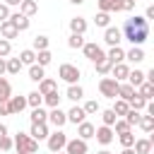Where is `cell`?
I'll use <instances>...</instances> for the list:
<instances>
[{"mask_svg":"<svg viewBox=\"0 0 154 154\" xmlns=\"http://www.w3.org/2000/svg\"><path fill=\"white\" fill-rule=\"evenodd\" d=\"M123 36L132 43V46H142L147 38H149V22L144 17H130L125 19V26H123Z\"/></svg>","mask_w":154,"mask_h":154,"instance_id":"obj_1","label":"cell"},{"mask_svg":"<svg viewBox=\"0 0 154 154\" xmlns=\"http://www.w3.org/2000/svg\"><path fill=\"white\" fill-rule=\"evenodd\" d=\"M12 144L17 147V152H24V154H34V152H38V142H36L31 135H24V132H17L14 140H12Z\"/></svg>","mask_w":154,"mask_h":154,"instance_id":"obj_2","label":"cell"},{"mask_svg":"<svg viewBox=\"0 0 154 154\" xmlns=\"http://www.w3.org/2000/svg\"><path fill=\"white\" fill-rule=\"evenodd\" d=\"M79 67L77 65H70V63H63L60 67H58V77L63 79V82H67V84H77V79H79Z\"/></svg>","mask_w":154,"mask_h":154,"instance_id":"obj_3","label":"cell"},{"mask_svg":"<svg viewBox=\"0 0 154 154\" xmlns=\"http://www.w3.org/2000/svg\"><path fill=\"white\" fill-rule=\"evenodd\" d=\"M118 87H120V82H116L113 77H103V79L99 82V91H101V96H106V99H116V96H118Z\"/></svg>","mask_w":154,"mask_h":154,"instance_id":"obj_4","label":"cell"},{"mask_svg":"<svg viewBox=\"0 0 154 154\" xmlns=\"http://www.w3.org/2000/svg\"><path fill=\"white\" fill-rule=\"evenodd\" d=\"M46 140H48V149H51V152H60V149H65L67 135H65V132H63V130L58 128V130H55L53 135H48Z\"/></svg>","mask_w":154,"mask_h":154,"instance_id":"obj_5","label":"cell"},{"mask_svg":"<svg viewBox=\"0 0 154 154\" xmlns=\"http://www.w3.org/2000/svg\"><path fill=\"white\" fill-rule=\"evenodd\" d=\"M87 152H89V147H87V140H82V137L65 142V154H87Z\"/></svg>","mask_w":154,"mask_h":154,"instance_id":"obj_6","label":"cell"},{"mask_svg":"<svg viewBox=\"0 0 154 154\" xmlns=\"http://www.w3.org/2000/svg\"><path fill=\"white\" fill-rule=\"evenodd\" d=\"M82 53H84V58H89L91 63H96V60L106 58V53L101 51V46H99V43H94V41H91V43H84V46H82Z\"/></svg>","mask_w":154,"mask_h":154,"instance_id":"obj_7","label":"cell"},{"mask_svg":"<svg viewBox=\"0 0 154 154\" xmlns=\"http://www.w3.org/2000/svg\"><path fill=\"white\" fill-rule=\"evenodd\" d=\"M94 137H96V142L99 144H111L113 142V137H116V132H113V128H108V125H101V128H96L94 130Z\"/></svg>","mask_w":154,"mask_h":154,"instance_id":"obj_8","label":"cell"},{"mask_svg":"<svg viewBox=\"0 0 154 154\" xmlns=\"http://www.w3.org/2000/svg\"><path fill=\"white\" fill-rule=\"evenodd\" d=\"M103 41H106L108 46H120V41H123V31H120L118 26H106V31H103Z\"/></svg>","mask_w":154,"mask_h":154,"instance_id":"obj_9","label":"cell"},{"mask_svg":"<svg viewBox=\"0 0 154 154\" xmlns=\"http://www.w3.org/2000/svg\"><path fill=\"white\" fill-rule=\"evenodd\" d=\"M46 123H51V125H55V128H63V125L67 123V116H65V111H60V106H55V108H51Z\"/></svg>","mask_w":154,"mask_h":154,"instance_id":"obj_10","label":"cell"},{"mask_svg":"<svg viewBox=\"0 0 154 154\" xmlns=\"http://www.w3.org/2000/svg\"><path fill=\"white\" fill-rule=\"evenodd\" d=\"M0 34H2V38H7V41H10V38H17V36H19V29H17V26H14V22L7 17L5 22H0Z\"/></svg>","mask_w":154,"mask_h":154,"instance_id":"obj_11","label":"cell"},{"mask_svg":"<svg viewBox=\"0 0 154 154\" xmlns=\"http://www.w3.org/2000/svg\"><path fill=\"white\" fill-rule=\"evenodd\" d=\"M36 142H41V140H46L51 132H48V125L46 123H31V132H29Z\"/></svg>","mask_w":154,"mask_h":154,"instance_id":"obj_12","label":"cell"},{"mask_svg":"<svg viewBox=\"0 0 154 154\" xmlns=\"http://www.w3.org/2000/svg\"><path fill=\"white\" fill-rule=\"evenodd\" d=\"M7 106H10V113H22L26 108V96H10Z\"/></svg>","mask_w":154,"mask_h":154,"instance_id":"obj_13","label":"cell"},{"mask_svg":"<svg viewBox=\"0 0 154 154\" xmlns=\"http://www.w3.org/2000/svg\"><path fill=\"white\" fill-rule=\"evenodd\" d=\"M111 72H113V79H116V82H125V79H128L130 67H128L125 63H116V65L111 67Z\"/></svg>","mask_w":154,"mask_h":154,"instance_id":"obj_14","label":"cell"},{"mask_svg":"<svg viewBox=\"0 0 154 154\" xmlns=\"http://www.w3.org/2000/svg\"><path fill=\"white\" fill-rule=\"evenodd\" d=\"M65 116H67V120H70V123H75V125H79V123H82V120L87 118L84 108H79V106H72V108H70V111H67Z\"/></svg>","mask_w":154,"mask_h":154,"instance_id":"obj_15","label":"cell"},{"mask_svg":"<svg viewBox=\"0 0 154 154\" xmlns=\"http://www.w3.org/2000/svg\"><path fill=\"white\" fill-rule=\"evenodd\" d=\"M96 7H99V12H120V5H118V0H96Z\"/></svg>","mask_w":154,"mask_h":154,"instance_id":"obj_16","label":"cell"},{"mask_svg":"<svg viewBox=\"0 0 154 154\" xmlns=\"http://www.w3.org/2000/svg\"><path fill=\"white\" fill-rule=\"evenodd\" d=\"M147 55H144V51H142V46H132L128 53H125V60H130V63H142Z\"/></svg>","mask_w":154,"mask_h":154,"instance_id":"obj_17","label":"cell"},{"mask_svg":"<svg viewBox=\"0 0 154 154\" xmlns=\"http://www.w3.org/2000/svg\"><path fill=\"white\" fill-rule=\"evenodd\" d=\"M19 12H22L24 17H31V14L38 12V5H36L34 0H22V2H19Z\"/></svg>","mask_w":154,"mask_h":154,"instance_id":"obj_18","label":"cell"},{"mask_svg":"<svg viewBox=\"0 0 154 154\" xmlns=\"http://www.w3.org/2000/svg\"><path fill=\"white\" fill-rule=\"evenodd\" d=\"M70 31L72 34H84L87 31V19L84 17H72L70 19Z\"/></svg>","mask_w":154,"mask_h":154,"instance_id":"obj_19","label":"cell"},{"mask_svg":"<svg viewBox=\"0 0 154 154\" xmlns=\"http://www.w3.org/2000/svg\"><path fill=\"white\" fill-rule=\"evenodd\" d=\"M106 58H108L113 65H116V63H123V60H125V51H123L120 46H111V51L106 53Z\"/></svg>","mask_w":154,"mask_h":154,"instance_id":"obj_20","label":"cell"},{"mask_svg":"<svg viewBox=\"0 0 154 154\" xmlns=\"http://www.w3.org/2000/svg\"><path fill=\"white\" fill-rule=\"evenodd\" d=\"M55 89H58V82L51 79V77H43V79L38 82V94H51V91H55Z\"/></svg>","mask_w":154,"mask_h":154,"instance_id":"obj_21","label":"cell"},{"mask_svg":"<svg viewBox=\"0 0 154 154\" xmlns=\"http://www.w3.org/2000/svg\"><path fill=\"white\" fill-rule=\"evenodd\" d=\"M94 130H96V128H94L91 123H87V120H82V123L77 125V135H79L82 140H89V137H94Z\"/></svg>","mask_w":154,"mask_h":154,"instance_id":"obj_22","label":"cell"},{"mask_svg":"<svg viewBox=\"0 0 154 154\" xmlns=\"http://www.w3.org/2000/svg\"><path fill=\"white\" fill-rule=\"evenodd\" d=\"M152 140H135V144H132V149H135V154H149L152 152Z\"/></svg>","mask_w":154,"mask_h":154,"instance_id":"obj_23","label":"cell"},{"mask_svg":"<svg viewBox=\"0 0 154 154\" xmlns=\"http://www.w3.org/2000/svg\"><path fill=\"white\" fill-rule=\"evenodd\" d=\"M10 19L14 22V26H17L19 31H26V29H29V17H24L22 12H17V14H10Z\"/></svg>","mask_w":154,"mask_h":154,"instance_id":"obj_24","label":"cell"},{"mask_svg":"<svg viewBox=\"0 0 154 154\" xmlns=\"http://www.w3.org/2000/svg\"><path fill=\"white\" fill-rule=\"evenodd\" d=\"M19 70H22V60H19V58H7V60H5V72L19 75Z\"/></svg>","mask_w":154,"mask_h":154,"instance_id":"obj_25","label":"cell"},{"mask_svg":"<svg viewBox=\"0 0 154 154\" xmlns=\"http://www.w3.org/2000/svg\"><path fill=\"white\" fill-rule=\"evenodd\" d=\"M142 82H144V72H142V70H130V72H128V84H132V87L137 89Z\"/></svg>","mask_w":154,"mask_h":154,"instance_id":"obj_26","label":"cell"},{"mask_svg":"<svg viewBox=\"0 0 154 154\" xmlns=\"http://www.w3.org/2000/svg\"><path fill=\"white\" fill-rule=\"evenodd\" d=\"M65 96H67L70 101H79V99L84 96V89H82L79 84H70V87H67V91H65Z\"/></svg>","mask_w":154,"mask_h":154,"instance_id":"obj_27","label":"cell"},{"mask_svg":"<svg viewBox=\"0 0 154 154\" xmlns=\"http://www.w3.org/2000/svg\"><path fill=\"white\" fill-rule=\"evenodd\" d=\"M19 60H22V65H34L36 63V51L34 48H24L19 53Z\"/></svg>","mask_w":154,"mask_h":154,"instance_id":"obj_28","label":"cell"},{"mask_svg":"<svg viewBox=\"0 0 154 154\" xmlns=\"http://www.w3.org/2000/svg\"><path fill=\"white\" fill-rule=\"evenodd\" d=\"M43 77H46V72H43V67H41V65H36V63H34V65H29V79H31V82H41Z\"/></svg>","mask_w":154,"mask_h":154,"instance_id":"obj_29","label":"cell"},{"mask_svg":"<svg viewBox=\"0 0 154 154\" xmlns=\"http://www.w3.org/2000/svg\"><path fill=\"white\" fill-rule=\"evenodd\" d=\"M137 89H140L137 94H140L142 99H147V101H149V99L154 96V84H152V82H147V79H144V82H142V84H140Z\"/></svg>","mask_w":154,"mask_h":154,"instance_id":"obj_30","label":"cell"},{"mask_svg":"<svg viewBox=\"0 0 154 154\" xmlns=\"http://www.w3.org/2000/svg\"><path fill=\"white\" fill-rule=\"evenodd\" d=\"M43 103H46L48 108L60 106V94H58V89H55V91H51V94H43Z\"/></svg>","mask_w":154,"mask_h":154,"instance_id":"obj_31","label":"cell"},{"mask_svg":"<svg viewBox=\"0 0 154 154\" xmlns=\"http://www.w3.org/2000/svg\"><path fill=\"white\" fill-rule=\"evenodd\" d=\"M144 103H147V99H142L137 91L128 99V106H130V108H135V111H142V108H144Z\"/></svg>","mask_w":154,"mask_h":154,"instance_id":"obj_32","label":"cell"},{"mask_svg":"<svg viewBox=\"0 0 154 154\" xmlns=\"http://www.w3.org/2000/svg\"><path fill=\"white\" fill-rule=\"evenodd\" d=\"M51 60H53V55H51V51H48V48H46V51H38V53H36V65L46 67V65H51Z\"/></svg>","mask_w":154,"mask_h":154,"instance_id":"obj_33","label":"cell"},{"mask_svg":"<svg viewBox=\"0 0 154 154\" xmlns=\"http://www.w3.org/2000/svg\"><path fill=\"white\" fill-rule=\"evenodd\" d=\"M94 65H96V72H99V75H108L111 67H113V63H111L108 58H101V60H96Z\"/></svg>","mask_w":154,"mask_h":154,"instance_id":"obj_34","label":"cell"},{"mask_svg":"<svg viewBox=\"0 0 154 154\" xmlns=\"http://www.w3.org/2000/svg\"><path fill=\"white\" fill-rule=\"evenodd\" d=\"M132 94H135V87H132V84H128V82H120V87H118V96L128 101Z\"/></svg>","mask_w":154,"mask_h":154,"instance_id":"obj_35","label":"cell"},{"mask_svg":"<svg viewBox=\"0 0 154 154\" xmlns=\"http://www.w3.org/2000/svg\"><path fill=\"white\" fill-rule=\"evenodd\" d=\"M43 103V94H38V91H31V94H26V106H31V108H38Z\"/></svg>","mask_w":154,"mask_h":154,"instance_id":"obj_36","label":"cell"},{"mask_svg":"<svg viewBox=\"0 0 154 154\" xmlns=\"http://www.w3.org/2000/svg\"><path fill=\"white\" fill-rule=\"evenodd\" d=\"M137 125H140L144 132H152V130H154V116H149V113H147V116H140V123H137Z\"/></svg>","mask_w":154,"mask_h":154,"instance_id":"obj_37","label":"cell"},{"mask_svg":"<svg viewBox=\"0 0 154 154\" xmlns=\"http://www.w3.org/2000/svg\"><path fill=\"white\" fill-rule=\"evenodd\" d=\"M118 142H120L123 147H132V144H135V135H132V130L118 132Z\"/></svg>","mask_w":154,"mask_h":154,"instance_id":"obj_38","label":"cell"},{"mask_svg":"<svg viewBox=\"0 0 154 154\" xmlns=\"http://www.w3.org/2000/svg\"><path fill=\"white\" fill-rule=\"evenodd\" d=\"M10 96H12V87L5 77H0V101H7Z\"/></svg>","mask_w":154,"mask_h":154,"instance_id":"obj_39","label":"cell"},{"mask_svg":"<svg viewBox=\"0 0 154 154\" xmlns=\"http://www.w3.org/2000/svg\"><path fill=\"white\" fill-rule=\"evenodd\" d=\"M128 108H130V106H128V101H125V99H118V101L113 103V108H111V111L120 118V116H125V113H128Z\"/></svg>","mask_w":154,"mask_h":154,"instance_id":"obj_40","label":"cell"},{"mask_svg":"<svg viewBox=\"0 0 154 154\" xmlns=\"http://www.w3.org/2000/svg\"><path fill=\"white\" fill-rule=\"evenodd\" d=\"M94 22H96V26H111V14L108 12H96V17H94Z\"/></svg>","mask_w":154,"mask_h":154,"instance_id":"obj_41","label":"cell"},{"mask_svg":"<svg viewBox=\"0 0 154 154\" xmlns=\"http://www.w3.org/2000/svg\"><path fill=\"white\" fill-rule=\"evenodd\" d=\"M67 46H70V48H82V46H84V34H70Z\"/></svg>","mask_w":154,"mask_h":154,"instance_id":"obj_42","label":"cell"},{"mask_svg":"<svg viewBox=\"0 0 154 154\" xmlns=\"http://www.w3.org/2000/svg\"><path fill=\"white\" fill-rule=\"evenodd\" d=\"M46 118H48V113L38 106V108H31V123H46Z\"/></svg>","mask_w":154,"mask_h":154,"instance_id":"obj_43","label":"cell"},{"mask_svg":"<svg viewBox=\"0 0 154 154\" xmlns=\"http://www.w3.org/2000/svg\"><path fill=\"white\" fill-rule=\"evenodd\" d=\"M101 120H103V125H108V128H113V123L118 120V116L108 108V111H101Z\"/></svg>","mask_w":154,"mask_h":154,"instance_id":"obj_44","label":"cell"},{"mask_svg":"<svg viewBox=\"0 0 154 154\" xmlns=\"http://www.w3.org/2000/svg\"><path fill=\"white\" fill-rule=\"evenodd\" d=\"M48 36H34V51H46L48 48Z\"/></svg>","mask_w":154,"mask_h":154,"instance_id":"obj_45","label":"cell"},{"mask_svg":"<svg viewBox=\"0 0 154 154\" xmlns=\"http://www.w3.org/2000/svg\"><path fill=\"white\" fill-rule=\"evenodd\" d=\"M125 120H128L130 125H137V123H140V111H135V108H128V113H125Z\"/></svg>","mask_w":154,"mask_h":154,"instance_id":"obj_46","label":"cell"},{"mask_svg":"<svg viewBox=\"0 0 154 154\" xmlns=\"http://www.w3.org/2000/svg\"><path fill=\"white\" fill-rule=\"evenodd\" d=\"M113 128H116V132H125V130H132V125H130L125 118H118V120L113 123Z\"/></svg>","mask_w":154,"mask_h":154,"instance_id":"obj_47","label":"cell"},{"mask_svg":"<svg viewBox=\"0 0 154 154\" xmlns=\"http://www.w3.org/2000/svg\"><path fill=\"white\" fill-rule=\"evenodd\" d=\"M10 51H12V43H10L7 38H0V58H7Z\"/></svg>","mask_w":154,"mask_h":154,"instance_id":"obj_48","label":"cell"},{"mask_svg":"<svg viewBox=\"0 0 154 154\" xmlns=\"http://www.w3.org/2000/svg\"><path fill=\"white\" fill-rule=\"evenodd\" d=\"M96 111H99V103H96L94 99L84 103V113H87V116H91V113H96Z\"/></svg>","mask_w":154,"mask_h":154,"instance_id":"obj_49","label":"cell"},{"mask_svg":"<svg viewBox=\"0 0 154 154\" xmlns=\"http://www.w3.org/2000/svg\"><path fill=\"white\" fill-rule=\"evenodd\" d=\"M135 2H137V0H118V5H120V10H125V12H130V10H135Z\"/></svg>","mask_w":154,"mask_h":154,"instance_id":"obj_50","label":"cell"},{"mask_svg":"<svg viewBox=\"0 0 154 154\" xmlns=\"http://www.w3.org/2000/svg\"><path fill=\"white\" fill-rule=\"evenodd\" d=\"M0 149H2V152H10V149H12V140H10L7 135L0 137Z\"/></svg>","mask_w":154,"mask_h":154,"instance_id":"obj_51","label":"cell"},{"mask_svg":"<svg viewBox=\"0 0 154 154\" xmlns=\"http://www.w3.org/2000/svg\"><path fill=\"white\" fill-rule=\"evenodd\" d=\"M7 17H10V7H7L5 2H0V22H5Z\"/></svg>","mask_w":154,"mask_h":154,"instance_id":"obj_52","label":"cell"},{"mask_svg":"<svg viewBox=\"0 0 154 154\" xmlns=\"http://www.w3.org/2000/svg\"><path fill=\"white\" fill-rule=\"evenodd\" d=\"M0 116H10V106H7V101H0Z\"/></svg>","mask_w":154,"mask_h":154,"instance_id":"obj_53","label":"cell"},{"mask_svg":"<svg viewBox=\"0 0 154 154\" xmlns=\"http://www.w3.org/2000/svg\"><path fill=\"white\" fill-rule=\"evenodd\" d=\"M144 19L149 22V19H154V5H149L147 7V12H144Z\"/></svg>","mask_w":154,"mask_h":154,"instance_id":"obj_54","label":"cell"},{"mask_svg":"<svg viewBox=\"0 0 154 154\" xmlns=\"http://www.w3.org/2000/svg\"><path fill=\"white\" fill-rule=\"evenodd\" d=\"M19 2H22V0H5V5H7V7H14V5H19Z\"/></svg>","mask_w":154,"mask_h":154,"instance_id":"obj_55","label":"cell"},{"mask_svg":"<svg viewBox=\"0 0 154 154\" xmlns=\"http://www.w3.org/2000/svg\"><path fill=\"white\" fill-rule=\"evenodd\" d=\"M120 154H135V149H132V147H123V152H120Z\"/></svg>","mask_w":154,"mask_h":154,"instance_id":"obj_56","label":"cell"},{"mask_svg":"<svg viewBox=\"0 0 154 154\" xmlns=\"http://www.w3.org/2000/svg\"><path fill=\"white\" fill-rule=\"evenodd\" d=\"M5 75V58H0V77Z\"/></svg>","mask_w":154,"mask_h":154,"instance_id":"obj_57","label":"cell"},{"mask_svg":"<svg viewBox=\"0 0 154 154\" xmlns=\"http://www.w3.org/2000/svg\"><path fill=\"white\" fill-rule=\"evenodd\" d=\"M5 135H7V128H5L2 123H0V137H5Z\"/></svg>","mask_w":154,"mask_h":154,"instance_id":"obj_58","label":"cell"},{"mask_svg":"<svg viewBox=\"0 0 154 154\" xmlns=\"http://www.w3.org/2000/svg\"><path fill=\"white\" fill-rule=\"evenodd\" d=\"M70 2H72V5H82L84 0H70Z\"/></svg>","mask_w":154,"mask_h":154,"instance_id":"obj_59","label":"cell"},{"mask_svg":"<svg viewBox=\"0 0 154 154\" xmlns=\"http://www.w3.org/2000/svg\"><path fill=\"white\" fill-rule=\"evenodd\" d=\"M96 154H111V152H108V149H101V152H96Z\"/></svg>","mask_w":154,"mask_h":154,"instance_id":"obj_60","label":"cell"},{"mask_svg":"<svg viewBox=\"0 0 154 154\" xmlns=\"http://www.w3.org/2000/svg\"><path fill=\"white\" fill-rule=\"evenodd\" d=\"M53 154H65V152H63V149H60V152H53Z\"/></svg>","mask_w":154,"mask_h":154,"instance_id":"obj_61","label":"cell"},{"mask_svg":"<svg viewBox=\"0 0 154 154\" xmlns=\"http://www.w3.org/2000/svg\"><path fill=\"white\" fill-rule=\"evenodd\" d=\"M17 154H24V152H17Z\"/></svg>","mask_w":154,"mask_h":154,"instance_id":"obj_62","label":"cell"}]
</instances>
